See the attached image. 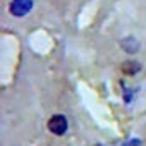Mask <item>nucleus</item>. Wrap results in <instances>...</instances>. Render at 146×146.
Returning <instances> with one entry per match:
<instances>
[{"label": "nucleus", "mask_w": 146, "mask_h": 146, "mask_svg": "<svg viewBox=\"0 0 146 146\" xmlns=\"http://www.w3.org/2000/svg\"><path fill=\"white\" fill-rule=\"evenodd\" d=\"M31 7H33V0H12L9 5V11L12 16L23 17L31 11Z\"/></svg>", "instance_id": "f257e3e1"}, {"label": "nucleus", "mask_w": 146, "mask_h": 146, "mask_svg": "<svg viewBox=\"0 0 146 146\" xmlns=\"http://www.w3.org/2000/svg\"><path fill=\"white\" fill-rule=\"evenodd\" d=\"M48 129L50 132H53L55 136H62L65 131H67V119L60 113L57 115H52L50 120H48Z\"/></svg>", "instance_id": "f03ea898"}, {"label": "nucleus", "mask_w": 146, "mask_h": 146, "mask_svg": "<svg viewBox=\"0 0 146 146\" xmlns=\"http://www.w3.org/2000/svg\"><path fill=\"white\" fill-rule=\"evenodd\" d=\"M120 45H122V48H124L125 52H129V53H134V52H137V48H139V43H137L132 36H127Z\"/></svg>", "instance_id": "7ed1b4c3"}, {"label": "nucleus", "mask_w": 146, "mask_h": 146, "mask_svg": "<svg viewBox=\"0 0 146 146\" xmlns=\"http://www.w3.org/2000/svg\"><path fill=\"white\" fill-rule=\"evenodd\" d=\"M122 70H124V74H136L137 70H141V65H139V62L129 60V62H124Z\"/></svg>", "instance_id": "20e7f679"}]
</instances>
